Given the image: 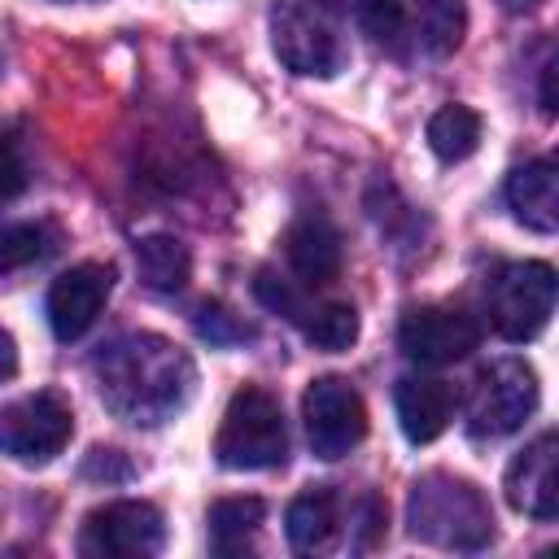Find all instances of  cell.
I'll return each instance as SVG.
<instances>
[{
    "mask_svg": "<svg viewBox=\"0 0 559 559\" xmlns=\"http://www.w3.org/2000/svg\"><path fill=\"white\" fill-rule=\"evenodd\" d=\"M406 524L419 542L445 550H480L493 542V511L485 493L450 472H428L411 485Z\"/></svg>",
    "mask_w": 559,
    "mask_h": 559,
    "instance_id": "2",
    "label": "cell"
},
{
    "mask_svg": "<svg viewBox=\"0 0 559 559\" xmlns=\"http://www.w3.org/2000/svg\"><path fill=\"white\" fill-rule=\"evenodd\" d=\"M253 293H258V301H262L266 310H280V314H284V319H293V323H301V314L310 310V306L301 301V293H297L288 280H280L275 271H258Z\"/></svg>",
    "mask_w": 559,
    "mask_h": 559,
    "instance_id": "24",
    "label": "cell"
},
{
    "mask_svg": "<svg viewBox=\"0 0 559 559\" xmlns=\"http://www.w3.org/2000/svg\"><path fill=\"white\" fill-rule=\"evenodd\" d=\"M214 459L231 472H266L288 459L284 411L266 389L245 384L231 393L218 437H214Z\"/></svg>",
    "mask_w": 559,
    "mask_h": 559,
    "instance_id": "4",
    "label": "cell"
},
{
    "mask_svg": "<svg viewBox=\"0 0 559 559\" xmlns=\"http://www.w3.org/2000/svg\"><path fill=\"white\" fill-rule=\"evenodd\" d=\"M92 376H96V393L105 411H114L118 419L135 428L166 424L175 411H183L197 384L192 358L157 332L118 336L114 345L96 354Z\"/></svg>",
    "mask_w": 559,
    "mask_h": 559,
    "instance_id": "1",
    "label": "cell"
},
{
    "mask_svg": "<svg viewBox=\"0 0 559 559\" xmlns=\"http://www.w3.org/2000/svg\"><path fill=\"white\" fill-rule=\"evenodd\" d=\"M135 266L153 293H179L192 275V258H188L183 240H175V236H144L135 245Z\"/></svg>",
    "mask_w": 559,
    "mask_h": 559,
    "instance_id": "18",
    "label": "cell"
},
{
    "mask_svg": "<svg viewBox=\"0 0 559 559\" xmlns=\"http://www.w3.org/2000/svg\"><path fill=\"white\" fill-rule=\"evenodd\" d=\"M537 411V376L524 358H498L476 371L467 393V432L480 441L511 437Z\"/></svg>",
    "mask_w": 559,
    "mask_h": 559,
    "instance_id": "6",
    "label": "cell"
},
{
    "mask_svg": "<svg viewBox=\"0 0 559 559\" xmlns=\"http://www.w3.org/2000/svg\"><path fill=\"white\" fill-rule=\"evenodd\" d=\"M502 192H507L511 214L528 231L550 236L559 227V175H555V162L550 157H533V162L515 166L507 175V188Z\"/></svg>",
    "mask_w": 559,
    "mask_h": 559,
    "instance_id": "16",
    "label": "cell"
},
{
    "mask_svg": "<svg viewBox=\"0 0 559 559\" xmlns=\"http://www.w3.org/2000/svg\"><path fill=\"white\" fill-rule=\"evenodd\" d=\"M498 4H502L507 13H524V9H537L542 0H498Z\"/></svg>",
    "mask_w": 559,
    "mask_h": 559,
    "instance_id": "28",
    "label": "cell"
},
{
    "mask_svg": "<svg viewBox=\"0 0 559 559\" xmlns=\"http://www.w3.org/2000/svg\"><path fill=\"white\" fill-rule=\"evenodd\" d=\"M301 419H306V437L310 450L319 459H345L362 437H367V406L358 397V389L345 376H319L310 380L306 397H301Z\"/></svg>",
    "mask_w": 559,
    "mask_h": 559,
    "instance_id": "9",
    "label": "cell"
},
{
    "mask_svg": "<svg viewBox=\"0 0 559 559\" xmlns=\"http://www.w3.org/2000/svg\"><path fill=\"white\" fill-rule=\"evenodd\" d=\"M52 253V227L48 223H13L0 227V275L4 271H22L39 258Z\"/></svg>",
    "mask_w": 559,
    "mask_h": 559,
    "instance_id": "22",
    "label": "cell"
},
{
    "mask_svg": "<svg viewBox=\"0 0 559 559\" xmlns=\"http://www.w3.org/2000/svg\"><path fill=\"white\" fill-rule=\"evenodd\" d=\"M284 533H288V546L301 555L323 550L336 533V493L328 485H310L306 493H297L284 511Z\"/></svg>",
    "mask_w": 559,
    "mask_h": 559,
    "instance_id": "17",
    "label": "cell"
},
{
    "mask_svg": "<svg viewBox=\"0 0 559 559\" xmlns=\"http://www.w3.org/2000/svg\"><path fill=\"white\" fill-rule=\"evenodd\" d=\"M83 476H92V480H127L131 476V463L118 454V450H92L87 454V463H83Z\"/></svg>",
    "mask_w": 559,
    "mask_h": 559,
    "instance_id": "26",
    "label": "cell"
},
{
    "mask_svg": "<svg viewBox=\"0 0 559 559\" xmlns=\"http://www.w3.org/2000/svg\"><path fill=\"white\" fill-rule=\"evenodd\" d=\"M74 415L57 393H35L0 411V454L17 463H48L70 445Z\"/></svg>",
    "mask_w": 559,
    "mask_h": 559,
    "instance_id": "11",
    "label": "cell"
},
{
    "mask_svg": "<svg viewBox=\"0 0 559 559\" xmlns=\"http://www.w3.org/2000/svg\"><path fill=\"white\" fill-rule=\"evenodd\" d=\"M362 31L393 57H450L463 39V0H362Z\"/></svg>",
    "mask_w": 559,
    "mask_h": 559,
    "instance_id": "3",
    "label": "cell"
},
{
    "mask_svg": "<svg viewBox=\"0 0 559 559\" xmlns=\"http://www.w3.org/2000/svg\"><path fill=\"white\" fill-rule=\"evenodd\" d=\"M192 323H197V332H201L210 345H240V341L253 336V328H249L236 310H227L223 301H201V306L192 310Z\"/></svg>",
    "mask_w": 559,
    "mask_h": 559,
    "instance_id": "23",
    "label": "cell"
},
{
    "mask_svg": "<svg viewBox=\"0 0 559 559\" xmlns=\"http://www.w3.org/2000/svg\"><path fill=\"white\" fill-rule=\"evenodd\" d=\"M284 253L293 275L306 288H323L341 275V231L323 218V214H301L288 231H284Z\"/></svg>",
    "mask_w": 559,
    "mask_h": 559,
    "instance_id": "15",
    "label": "cell"
},
{
    "mask_svg": "<svg viewBox=\"0 0 559 559\" xmlns=\"http://www.w3.org/2000/svg\"><path fill=\"white\" fill-rule=\"evenodd\" d=\"M301 332L314 349H328V354H341L358 341V310L349 301H323V306H310L301 314Z\"/></svg>",
    "mask_w": 559,
    "mask_h": 559,
    "instance_id": "21",
    "label": "cell"
},
{
    "mask_svg": "<svg viewBox=\"0 0 559 559\" xmlns=\"http://www.w3.org/2000/svg\"><path fill=\"white\" fill-rule=\"evenodd\" d=\"M26 179H31V170H26V157H22L17 140L0 135V210L26 192Z\"/></svg>",
    "mask_w": 559,
    "mask_h": 559,
    "instance_id": "25",
    "label": "cell"
},
{
    "mask_svg": "<svg viewBox=\"0 0 559 559\" xmlns=\"http://www.w3.org/2000/svg\"><path fill=\"white\" fill-rule=\"evenodd\" d=\"M480 144V114L467 105H441L428 118V148L441 162H467Z\"/></svg>",
    "mask_w": 559,
    "mask_h": 559,
    "instance_id": "20",
    "label": "cell"
},
{
    "mask_svg": "<svg viewBox=\"0 0 559 559\" xmlns=\"http://www.w3.org/2000/svg\"><path fill=\"white\" fill-rule=\"evenodd\" d=\"M507 502L528 520H555L559 515V441H555V432H542L533 445H524L511 459Z\"/></svg>",
    "mask_w": 559,
    "mask_h": 559,
    "instance_id": "13",
    "label": "cell"
},
{
    "mask_svg": "<svg viewBox=\"0 0 559 559\" xmlns=\"http://www.w3.org/2000/svg\"><path fill=\"white\" fill-rule=\"evenodd\" d=\"M166 542V520L153 502L122 498L96 507L79 528L83 559H148Z\"/></svg>",
    "mask_w": 559,
    "mask_h": 559,
    "instance_id": "8",
    "label": "cell"
},
{
    "mask_svg": "<svg viewBox=\"0 0 559 559\" xmlns=\"http://www.w3.org/2000/svg\"><path fill=\"white\" fill-rule=\"evenodd\" d=\"M13 376H17V345H13L9 332H0V384L13 380Z\"/></svg>",
    "mask_w": 559,
    "mask_h": 559,
    "instance_id": "27",
    "label": "cell"
},
{
    "mask_svg": "<svg viewBox=\"0 0 559 559\" xmlns=\"http://www.w3.org/2000/svg\"><path fill=\"white\" fill-rule=\"evenodd\" d=\"M485 314L502 341H533L555 314V266L550 262H502L485 284Z\"/></svg>",
    "mask_w": 559,
    "mask_h": 559,
    "instance_id": "5",
    "label": "cell"
},
{
    "mask_svg": "<svg viewBox=\"0 0 559 559\" xmlns=\"http://www.w3.org/2000/svg\"><path fill=\"white\" fill-rule=\"evenodd\" d=\"M393 406H397V424H402L406 441L428 445L450 428L459 397H454V384H445L437 376H402L393 389Z\"/></svg>",
    "mask_w": 559,
    "mask_h": 559,
    "instance_id": "14",
    "label": "cell"
},
{
    "mask_svg": "<svg viewBox=\"0 0 559 559\" xmlns=\"http://www.w3.org/2000/svg\"><path fill=\"white\" fill-rule=\"evenodd\" d=\"M271 44L293 74L332 79L345 61V44L323 0H280L271 9Z\"/></svg>",
    "mask_w": 559,
    "mask_h": 559,
    "instance_id": "7",
    "label": "cell"
},
{
    "mask_svg": "<svg viewBox=\"0 0 559 559\" xmlns=\"http://www.w3.org/2000/svg\"><path fill=\"white\" fill-rule=\"evenodd\" d=\"M262 515H266L262 498H218L210 507V546L218 555H240L258 533Z\"/></svg>",
    "mask_w": 559,
    "mask_h": 559,
    "instance_id": "19",
    "label": "cell"
},
{
    "mask_svg": "<svg viewBox=\"0 0 559 559\" xmlns=\"http://www.w3.org/2000/svg\"><path fill=\"white\" fill-rule=\"evenodd\" d=\"M480 345V323L459 306H406L397 323V349L419 367H445Z\"/></svg>",
    "mask_w": 559,
    "mask_h": 559,
    "instance_id": "10",
    "label": "cell"
},
{
    "mask_svg": "<svg viewBox=\"0 0 559 559\" xmlns=\"http://www.w3.org/2000/svg\"><path fill=\"white\" fill-rule=\"evenodd\" d=\"M114 288V266L105 262H79L61 271L48 288V328L57 341H79L105 310Z\"/></svg>",
    "mask_w": 559,
    "mask_h": 559,
    "instance_id": "12",
    "label": "cell"
}]
</instances>
